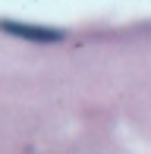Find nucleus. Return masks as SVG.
I'll use <instances>...</instances> for the list:
<instances>
[{
	"label": "nucleus",
	"instance_id": "nucleus-1",
	"mask_svg": "<svg viewBox=\"0 0 151 154\" xmlns=\"http://www.w3.org/2000/svg\"><path fill=\"white\" fill-rule=\"evenodd\" d=\"M0 32L13 35L19 41H32V44H57L63 38L60 29H51V25H29V22H13V19H3L0 22Z\"/></svg>",
	"mask_w": 151,
	"mask_h": 154
}]
</instances>
